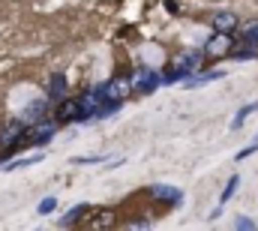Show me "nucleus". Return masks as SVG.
<instances>
[{"label": "nucleus", "mask_w": 258, "mask_h": 231, "mask_svg": "<svg viewBox=\"0 0 258 231\" xmlns=\"http://www.w3.org/2000/svg\"><path fill=\"white\" fill-rule=\"evenodd\" d=\"M54 210H57V195L42 198V201H39V207H36V213H39V216H48V213H54Z\"/></svg>", "instance_id": "nucleus-14"}, {"label": "nucleus", "mask_w": 258, "mask_h": 231, "mask_svg": "<svg viewBox=\"0 0 258 231\" xmlns=\"http://www.w3.org/2000/svg\"><path fill=\"white\" fill-rule=\"evenodd\" d=\"M39 159H42V153H33V156H27V159H12L9 165H0V168H9V171H12V168H24V165H33V162H39Z\"/></svg>", "instance_id": "nucleus-17"}, {"label": "nucleus", "mask_w": 258, "mask_h": 231, "mask_svg": "<svg viewBox=\"0 0 258 231\" xmlns=\"http://www.w3.org/2000/svg\"><path fill=\"white\" fill-rule=\"evenodd\" d=\"M54 132H57V117L51 114L48 120L33 123V129L27 132V144H33V147H45V144L54 138Z\"/></svg>", "instance_id": "nucleus-1"}, {"label": "nucleus", "mask_w": 258, "mask_h": 231, "mask_svg": "<svg viewBox=\"0 0 258 231\" xmlns=\"http://www.w3.org/2000/svg\"><path fill=\"white\" fill-rule=\"evenodd\" d=\"M258 108V102H249V105H243V108H240V111H237V117H234V120H231V126H234V129H240V126H243V123H246V117L252 114V111H255Z\"/></svg>", "instance_id": "nucleus-16"}, {"label": "nucleus", "mask_w": 258, "mask_h": 231, "mask_svg": "<svg viewBox=\"0 0 258 231\" xmlns=\"http://www.w3.org/2000/svg\"><path fill=\"white\" fill-rule=\"evenodd\" d=\"M90 225H93V228L114 225V213H111V210H99V216H93V219H90Z\"/></svg>", "instance_id": "nucleus-15"}, {"label": "nucleus", "mask_w": 258, "mask_h": 231, "mask_svg": "<svg viewBox=\"0 0 258 231\" xmlns=\"http://www.w3.org/2000/svg\"><path fill=\"white\" fill-rule=\"evenodd\" d=\"M234 228H240V231H252L255 228V219H249V216H237V222H234Z\"/></svg>", "instance_id": "nucleus-19"}, {"label": "nucleus", "mask_w": 258, "mask_h": 231, "mask_svg": "<svg viewBox=\"0 0 258 231\" xmlns=\"http://www.w3.org/2000/svg\"><path fill=\"white\" fill-rule=\"evenodd\" d=\"M231 45H234V36L225 33V30H216V33L207 39L204 54H207V57H222V54H231Z\"/></svg>", "instance_id": "nucleus-3"}, {"label": "nucleus", "mask_w": 258, "mask_h": 231, "mask_svg": "<svg viewBox=\"0 0 258 231\" xmlns=\"http://www.w3.org/2000/svg\"><path fill=\"white\" fill-rule=\"evenodd\" d=\"M78 114H81V99L63 96L60 102H54V117H57V123H75Z\"/></svg>", "instance_id": "nucleus-5"}, {"label": "nucleus", "mask_w": 258, "mask_h": 231, "mask_svg": "<svg viewBox=\"0 0 258 231\" xmlns=\"http://www.w3.org/2000/svg\"><path fill=\"white\" fill-rule=\"evenodd\" d=\"M255 150H258V141H255V144H249V147H243V150L237 153V159H246V156H252Z\"/></svg>", "instance_id": "nucleus-20"}, {"label": "nucleus", "mask_w": 258, "mask_h": 231, "mask_svg": "<svg viewBox=\"0 0 258 231\" xmlns=\"http://www.w3.org/2000/svg\"><path fill=\"white\" fill-rule=\"evenodd\" d=\"M132 87H135V84H132V75H114V78H108V81H105V96H108V99L123 102Z\"/></svg>", "instance_id": "nucleus-4"}, {"label": "nucleus", "mask_w": 258, "mask_h": 231, "mask_svg": "<svg viewBox=\"0 0 258 231\" xmlns=\"http://www.w3.org/2000/svg\"><path fill=\"white\" fill-rule=\"evenodd\" d=\"M87 210H90V204H75V207H69V213H63V216L57 219V225H60V228L75 225L78 219H84V216H87Z\"/></svg>", "instance_id": "nucleus-9"}, {"label": "nucleus", "mask_w": 258, "mask_h": 231, "mask_svg": "<svg viewBox=\"0 0 258 231\" xmlns=\"http://www.w3.org/2000/svg\"><path fill=\"white\" fill-rule=\"evenodd\" d=\"M66 87H69V84H66V75L63 72H54L51 81H48V99H51V102H60L66 96Z\"/></svg>", "instance_id": "nucleus-8"}, {"label": "nucleus", "mask_w": 258, "mask_h": 231, "mask_svg": "<svg viewBox=\"0 0 258 231\" xmlns=\"http://www.w3.org/2000/svg\"><path fill=\"white\" fill-rule=\"evenodd\" d=\"M243 39H246V45H252V48H258V24H249V27H246Z\"/></svg>", "instance_id": "nucleus-18"}, {"label": "nucleus", "mask_w": 258, "mask_h": 231, "mask_svg": "<svg viewBox=\"0 0 258 231\" xmlns=\"http://www.w3.org/2000/svg\"><path fill=\"white\" fill-rule=\"evenodd\" d=\"M201 60H204V48H189V51H183V54H177V66L192 78L195 72L201 69Z\"/></svg>", "instance_id": "nucleus-7"}, {"label": "nucleus", "mask_w": 258, "mask_h": 231, "mask_svg": "<svg viewBox=\"0 0 258 231\" xmlns=\"http://www.w3.org/2000/svg\"><path fill=\"white\" fill-rule=\"evenodd\" d=\"M45 120V99H36L24 108V123H39Z\"/></svg>", "instance_id": "nucleus-11"}, {"label": "nucleus", "mask_w": 258, "mask_h": 231, "mask_svg": "<svg viewBox=\"0 0 258 231\" xmlns=\"http://www.w3.org/2000/svg\"><path fill=\"white\" fill-rule=\"evenodd\" d=\"M225 72H198V75H192L186 84L189 87H198V84H210V81H216V78H222Z\"/></svg>", "instance_id": "nucleus-12"}, {"label": "nucleus", "mask_w": 258, "mask_h": 231, "mask_svg": "<svg viewBox=\"0 0 258 231\" xmlns=\"http://www.w3.org/2000/svg\"><path fill=\"white\" fill-rule=\"evenodd\" d=\"M144 225H150V219H132L129 222V228H144Z\"/></svg>", "instance_id": "nucleus-21"}, {"label": "nucleus", "mask_w": 258, "mask_h": 231, "mask_svg": "<svg viewBox=\"0 0 258 231\" xmlns=\"http://www.w3.org/2000/svg\"><path fill=\"white\" fill-rule=\"evenodd\" d=\"M210 24H213V30H225V33H231V30L237 27V15H234V12H216V15L210 18Z\"/></svg>", "instance_id": "nucleus-10"}, {"label": "nucleus", "mask_w": 258, "mask_h": 231, "mask_svg": "<svg viewBox=\"0 0 258 231\" xmlns=\"http://www.w3.org/2000/svg\"><path fill=\"white\" fill-rule=\"evenodd\" d=\"M240 186V177L237 174H231L228 177V183H225V189H222V195H219V204H225V201H231V195H234V189Z\"/></svg>", "instance_id": "nucleus-13"}, {"label": "nucleus", "mask_w": 258, "mask_h": 231, "mask_svg": "<svg viewBox=\"0 0 258 231\" xmlns=\"http://www.w3.org/2000/svg\"><path fill=\"white\" fill-rule=\"evenodd\" d=\"M132 84H135V90H138V93H153V90L162 84V75H159L156 69L138 66V69L132 72Z\"/></svg>", "instance_id": "nucleus-2"}, {"label": "nucleus", "mask_w": 258, "mask_h": 231, "mask_svg": "<svg viewBox=\"0 0 258 231\" xmlns=\"http://www.w3.org/2000/svg\"><path fill=\"white\" fill-rule=\"evenodd\" d=\"M147 195H150L153 201H162L165 207H174V204H180V201H183V192H180L177 186H162V183L150 186V189H147Z\"/></svg>", "instance_id": "nucleus-6"}]
</instances>
